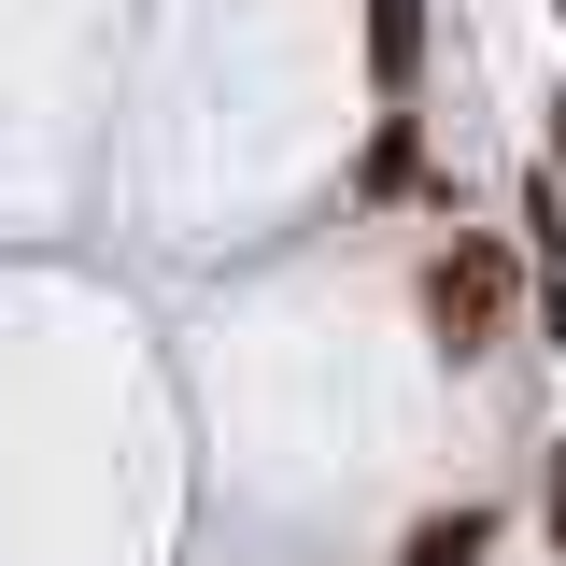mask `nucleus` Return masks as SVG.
<instances>
[{
    "label": "nucleus",
    "instance_id": "f03ea898",
    "mask_svg": "<svg viewBox=\"0 0 566 566\" xmlns=\"http://www.w3.org/2000/svg\"><path fill=\"white\" fill-rule=\"evenodd\" d=\"M495 538H510V524H495L482 495H453V510H424L411 538H397V566H482V553H495Z\"/></svg>",
    "mask_w": 566,
    "mask_h": 566
},
{
    "label": "nucleus",
    "instance_id": "f257e3e1",
    "mask_svg": "<svg viewBox=\"0 0 566 566\" xmlns=\"http://www.w3.org/2000/svg\"><path fill=\"white\" fill-rule=\"evenodd\" d=\"M524 297H538V283H524V255H510L495 227H453V241L424 255V326H439L453 354H495Z\"/></svg>",
    "mask_w": 566,
    "mask_h": 566
},
{
    "label": "nucleus",
    "instance_id": "20e7f679",
    "mask_svg": "<svg viewBox=\"0 0 566 566\" xmlns=\"http://www.w3.org/2000/svg\"><path fill=\"white\" fill-rule=\"evenodd\" d=\"M411 170H424V128H411V114H382V142H368V170H354V185H368V199H397Z\"/></svg>",
    "mask_w": 566,
    "mask_h": 566
},
{
    "label": "nucleus",
    "instance_id": "423d86ee",
    "mask_svg": "<svg viewBox=\"0 0 566 566\" xmlns=\"http://www.w3.org/2000/svg\"><path fill=\"white\" fill-rule=\"evenodd\" d=\"M553 14H566V0H553Z\"/></svg>",
    "mask_w": 566,
    "mask_h": 566
},
{
    "label": "nucleus",
    "instance_id": "39448f33",
    "mask_svg": "<svg viewBox=\"0 0 566 566\" xmlns=\"http://www.w3.org/2000/svg\"><path fill=\"white\" fill-rule=\"evenodd\" d=\"M538 524H553V538H566V453H553V468H538Z\"/></svg>",
    "mask_w": 566,
    "mask_h": 566
},
{
    "label": "nucleus",
    "instance_id": "7ed1b4c3",
    "mask_svg": "<svg viewBox=\"0 0 566 566\" xmlns=\"http://www.w3.org/2000/svg\"><path fill=\"white\" fill-rule=\"evenodd\" d=\"M368 71H382V99H411V71H424V0H368Z\"/></svg>",
    "mask_w": 566,
    "mask_h": 566
}]
</instances>
